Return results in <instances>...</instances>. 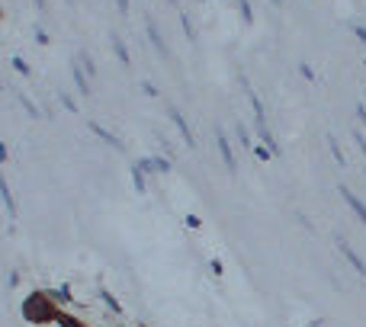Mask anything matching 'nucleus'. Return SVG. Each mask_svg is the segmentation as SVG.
<instances>
[{
  "mask_svg": "<svg viewBox=\"0 0 366 327\" xmlns=\"http://www.w3.org/2000/svg\"><path fill=\"white\" fill-rule=\"evenodd\" d=\"M100 299H103V305H106V308L113 311V315H122V308H119V302H116V299H113V295H109V292H100Z\"/></svg>",
  "mask_w": 366,
  "mask_h": 327,
  "instance_id": "nucleus-13",
  "label": "nucleus"
},
{
  "mask_svg": "<svg viewBox=\"0 0 366 327\" xmlns=\"http://www.w3.org/2000/svg\"><path fill=\"white\" fill-rule=\"evenodd\" d=\"M353 33H357V35H360V42L366 45V29H363V26H357V29H353Z\"/></svg>",
  "mask_w": 366,
  "mask_h": 327,
  "instance_id": "nucleus-30",
  "label": "nucleus"
},
{
  "mask_svg": "<svg viewBox=\"0 0 366 327\" xmlns=\"http://www.w3.org/2000/svg\"><path fill=\"white\" fill-rule=\"evenodd\" d=\"M167 116H170V122L177 126V132H180V138H183V142H186V144L193 148V144H196V138H193V132H190V126H186V119H183V112H180V109H177V106H170V109H167Z\"/></svg>",
  "mask_w": 366,
  "mask_h": 327,
  "instance_id": "nucleus-2",
  "label": "nucleus"
},
{
  "mask_svg": "<svg viewBox=\"0 0 366 327\" xmlns=\"http://www.w3.org/2000/svg\"><path fill=\"white\" fill-rule=\"evenodd\" d=\"M132 183H135V190H138V193H145V190H148V183H145V174L138 170V164L132 167Z\"/></svg>",
  "mask_w": 366,
  "mask_h": 327,
  "instance_id": "nucleus-12",
  "label": "nucleus"
},
{
  "mask_svg": "<svg viewBox=\"0 0 366 327\" xmlns=\"http://www.w3.org/2000/svg\"><path fill=\"white\" fill-rule=\"evenodd\" d=\"M145 87V93H148V97H158V87L154 84H142Z\"/></svg>",
  "mask_w": 366,
  "mask_h": 327,
  "instance_id": "nucleus-28",
  "label": "nucleus"
},
{
  "mask_svg": "<svg viewBox=\"0 0 366 327\" xmlns=\"http://www.w3.org/2000/svg\"><path fill=\"white\" fill-rule=\"evenodd\" d=\"M35 10H45V0H35Z\"/></svg>",
  "mask_w": 366,
  "mask_h": 327,
  "instance_id": "nucleus-32",
  "label": "nucleus"
},
{
  "mask_svg": "<svg viewBox=\"0 0 366 327\" xmlns=\"http://www.w3.org/2000/svg\"><path fill=\"white\" fill-rule=\"evenodd\" d=\"M13 67H17V71H19L23 77H29V65H26L23 58H13Z\"/></svg>",
  "mask_w": 366,
  "mask_h": 327,
  "instance_id": "nucleus-22",
  "label": "nucleus"
},
{
  "mask_svg": "<svg viewBox=\"0 0 366 327\" xmlns=\"http://www.w3.org/2000/svg\"><path fill=\"white\" fill-rule=\"evenodd\" d=\"M328 148H331L334 160H337V164H341V167H347V158H344V151H341V144H337V138H334V135H328Z\"/></svg>",
  "mask_w": 366,
  "mask_h": 327,
  "instance_id": "nucleus-11",
  "label": "nucleus"
},
{
  "mask_svg": "<svg viewBox=\"0 0 366 327\" xmlns=\"http://www.w3.org/2000/svg\"><path fill=\"white\" fill-rule=\"evenodd\" d=\"M341 196H344V202H347L350 209H353V215H357L360 221H363V225H366V202H363V199H357V196L350 193L347 186H341Z\"/></svg>",
  "mask_w": 366,
  "mask_h": 327,
  "instance_id": "nucleus-5",
  "label": "nucleus"
},
{
  "mask_svg": "<svg viewBox=\"0 0 366 327\" xmlns=\"http://www.w3.org/2000/svg\"><path fill=\"white\" fill-rule=\"evenodd\" d=\"M167 3H170V7H177V0H167Z\"/></svg>",
  "mask_w": 366,
  "mask_h": 327,
  "instance_id": "nucleus-33",
  "label": "nucleus"
},
{
  "mask_svg": "<svg viewBox=\"0 0 366 327\" xmlns=\"http://www.w3.org/2000/svg\"><path fill=\"white\" fill-rule=\"evenodd\" d=\"M0 17H3V13H0Z\"/></svg>",
  "mask_w": 366,
  "mask_h": 327,
  "instance_id": "nucleus-35",
  "label": "nucleus"
},
{
  "mask_svg": "<svg viewBox=\"0 0 366 327\" xmlns=\"http://www.w3.org/2000/svg\"><path fill=\"white\" fill-rule=\"evenodd\" d=\"M353 142H357V148H360V151H363V158H366V135L353 132Z\"/></svg>",
  "mask_w": 366,
  "mask_h": 327,
  "instance_id": "nucleus-24",
  "label": "nucleus"
},
{
  "mask_svg": "<svg viewBox=\"0 0 366 327\" xmlns=\"http://www.w3.org/2000/svg\"><path fill=\"white\" fill-rule=\"evenodd\" d=\"M77 61H81V65H83V67H87V74H90V77H93V74H97V65H93V61H90V58H87V55H81V58H77Z\"/></svg>",
  "mask_w": 366,
  "mask_h": 327,
  "instance_id": "nucleus-21",
  "label": "nucleus"
},
{
  "mask_svg": "<svg viewBox=\"0 0 366 327\" xmlns=\"http://www.w3.org/2000/svg\"><path fill=\"white\" fill-rule=\"evenodd\" d=\"M254 154H257L260 160H270V158H273V151H270L266 144H257V148H254Z\"/></svg>",
  "mask_w": 366,
  "mask_h": 327,
  "instance_id": "nucleus-19",
  "label": "nucleus"
},
{
  "mask_svg": "<svg viewBox=\"0 0 366 327\" xmlns=\"http://www.w3.org/2000/svg\"><path fill=\"white\" fill-rule=\"evenodd\" d=\"M337 251L344 253V257H347V263L353 269H357L360 276H366V263H363V257H357V251H353V247H350L347 241H344V237H337Z\"/></svg>",
  "mask_w": 366,
  "mask_h": 327,
  "instance_id": "nucleus-3",
  "label": "nucleus"
},
{
  "mask_svg": "<svg viewBox=\"0 0 366 327\" xmlns=\"http://www.w3.org/2000/svg\"><path fill=\"white\" fill-rule=\"evenodd\" d=\"M238 138H241V144H250V138H248V128L238 122Z\"/></svg>",
  "mask_w": 366,
  "mask_h": 327,
  "instance_id": "nucleus-26",
  "label": "nucleus"
},
{
  "mask_svg": "<svg viewBox=\"0 0 366 327\" xmlns=\"http://www.w3.org/2000/svg\"><path fill=\"white\" fill-rule=\"evenodd\" d=\"M71 77H74V87H77V93H90V84H87V77H83V71H81V65H74L71 67Z\"/></svg>",
  "mask_w": 366,
  "mask_h": 327,
  "instance_id": "nucleus-9",
  "label": "nucleus"
},
{
  "mask_svg": "<svg viewBox=\"0 0 366 327\" xmlns=\"http://www.w3.org/2000/svg\"><path fill=\"white\" fill-rule=\"evenodd\" d=\"M61 106H65L67 112H77V103L71 100V97H67V93H61Z\"/></svg>",
  "mask_w": 366,
  "mask_h": 327,
  "instance_id": "nucleus-20",
  "label": "nucleus"
},
{
  "mask_svg": "<svg viewBox=\"0 0 366 327\" xmlns=\"http://www.w3.org/2000/svg\"><path fill=\"white\" fill-rule=\"evenodd\" d=\"M180 23H183V33H186V39H196V29H193V23H190V17H180Z\"/></svg>",
  "mask_w": 366,
  "mask_h": 327,
  "instance_id": "nucleus-16",
  "label": "nucleus"
},
{
  "mask_svg": "<svg viewBox=\"0 0 366 327\" xmlns=\"http://www.w3.org/2000/svg\"><path fill=\"white\" fill-rule=\"evenodd\" d=\"M58 324H61V327H83L81 321H74L71 315H58Z\"/></svg>",
  "mask_w": 366,
  "mask_h": 327,
  "instance_id": "nucleus-18",
  "label": "nucleus"
},
{
  "mask_svg": "<svg viewBox=\"0 0 366 327\" xmlns=\"http://www.w3.org/2000/svg\"><path fill=\"white\" fill-rule=\"evenodd\" d=\"M51 299H55V302H71V292H67L65 285H61V289H51Z\"/></svg>",
  "mask_w": 366,
  "mask_h": 327,
  "instance_id": "nucleus-15",
  "label": "nucleus"
},
{
  "mask_svg": "<svg viewBox=\"0 0 366 327\" xmlns=\"http://www.w3.org/2000/svg\"><path fill=\"white\" fill-rule=\"evenodd\" d=\"M0 199H3L10 215H17V202H13V193H10V183H7V176L3 174H0Z\"/></svg>",
  "mask_w": 366,
  "mask_h": 327,
  "instance_id": "nucleus-8",
  "label": "nucleus"
},
{
  "mask_svg": "<svg viewBox=\"0 0 366 327\" xmlns=\"http://www.w3.org/2000/svg\"><path fill=\"white\" fill-rule=\"evenodd\" d=\"M109 42H113V49H116V55H119V61H122V65H125V67L132 65V58H129V49H125V42H122V39H119V35H116V33H113V39H109Z\"/></svg>",
  "mask_w": 366,
  "mask_h": 327,
  "instance_id": "nucleus-10",
  "label": "nucleus"
},
{
  "mask_svg": "<svg viewBox=\"0 0 366 327\" xmlns=\"http://www.w3.org/2000/svg\"><path fill=\"white\" fill-rule=\"evenodd\" d=\"M148 39H151V45H154V49L164 55V58L170 55V51H167V45H164V35H161V29L154 26V19H148Z\"/></svg>",
  "mask_w": 366,
  "mask_h": 327,
  "instance_id": "nucleus-7",
  "label": "nucleus"
},
{
  "mask_svg": "<svg viewBox=\"0 0 366 327\" xmlns=\"http://www.w3.org/2000/svg\"><path fill=\"white\" fill-rule=\"evenodd\" d=\"M58 302L51 299L49 292H33L26 295L23 302V318L29 321V324H49V321H58Z\"/></svg>",
  "mask_w": 366,
  "mask_h": 327,
  "instance_id": "nucleus-1",
  "label": "nucleus"
},
{
  "mask_svg": "<svg viewBox=\"0 0 366 327\" xmlns=\"http://www.w3.org/2000/svg\"><path fill=\"white\" fill-rule=\"evenodd\" d=\"M216 144H218V154H222V164H225V167H228V170L234 174V167H238V164H234L232 144H228V138H225V132H222V128H216Z\"/></svg>",
  "mask_w": 366,
  "mask_h": 327,
  "instance_id": "nucleus-4",
  "label": "nucleus"
},
{
  "mask_svg": "<svg viewBox=\"0 0 366 327\" xmlns=\"http://www.w3.org/2000/svg\"><path fill=\"white\" fill-rule=\"evenodd\" d=\"M299 71H302V77H305V81H312V77H315V74H312V67H308V65H299Z\"/></svg>",
  "mask_w": 366,
  "mask_h": 327,
  "instance_id": "nucleus-27",
  "label": "nucleus"
},
{
  "mask_svg": "<svg viewBox=\"0 0 366 327\" xmlns=\"http://www.w3.org/2000/svg\"><path fill=\"white\" fill-rule=\"evenodd\" d=\"M3 160H7V144L0 142V164H3Z\"/></svg>",
  "mask_w": 366,
  "mask_h": 327,
  "instance_id": "nucleus-31",
  "label": "nucleus"
},
{
  "mask_svg": "<svg viewBox=\"0 0 366 327\" xmlns=\"http://www.w3.org/2000/svg\"><path fill=\"white\" fill-rule=\"evenodd\" d=\"M151 164H154V174H170V160L167 158H151Z\"/></svg>",
  "mask_w": 366,
  "mask_h": 327,
  "instance_id": "nucleus-14",
  "label": "nucleus"
},
{
  "mask_svg": "<svg viewBox=\"0 0 366 327\" xmlns=\"http://www.w3.org/2000/svg\"><path fill=\"white\" fill-rule=\"evenodd\" d=\"M35 42H39V45H49V35H45V29H42V26H35Z\"/></svg>",
  "mask_w": 366,
  "mask_h": 327,
  "instance_id": "nucleus-23",
  "label": "nucleus"
},
{
  "mask_svg": "<svg viewBox=\"0 0 366 327\" xmlns=\"http://www.w3.org/2000/svg\"><path fill=\"white\" fill-rule=\"evenodd\" d=\"M116 7H119V13H129V0H116Z\"/></svg>",
  "mask_w": 366,
  "mask_h": 327,
  "instance_id": "nucleus-29",
  "label": "nucleus"
},
{
  "mask_svg": "<svg viewBox=\"0 0 366 327\" xmlns=\"http://www.w3.org/2000/svg\"><path fill=\"white\" fill-rule=\"evenodd\" d=\"M238 7H241L244 23H254V13H250V3H248V0H238Z\"/></svg>",
  "mask_w": 366,
  "mask_h": 327,
  "instance_id": "nucleus-17",
  "label": "nucleus"
},
{
  "mask_svg": "<svg viewBox=\"0 0 366 327\" xmlns=\"http://www.w3.org/2000/svg\"><path fill=\"white\" fill-rule=\"evenodd\" d=\"M19 103H23V109H26V112H29V116H39V109H35L33 103L26 100V97H19Z\"/></svg>",
  "mask_w": 366,
  "mask_h": 327,
  "instance_id": "nucleus-25",
  "label": "nucleus"
},
{
  "mask_svg": "<svg viewBox=\"0 0 366 327\" xmlns=\"http://www.w3.org/2000/svg\"><path fill=\"white\" fill-rule=\"evenodd\" d=\"M87 128H90V132H97V135H100V138L109 144V148H116V151H125V144L119 142V138H116V135H113V132H109V128H103L100 122H87Z\"/></svg>",
  "mask_w": 366,
  "mask_h": 327,
  "instance_id": "nucleus-6",
  "label": "nucleus"
},
{
  "mask_svg": "<svg viewBox=\"0 0 366 327\" xmlns=\"http://www.w3.org/2000/svg\"><path fill=\"white\" fill-rule=\"evenodd\" d=\"M67 3H74V0H67Z\"/></svg>",
  "mask_w": 366,
  "mask_h": 327,
  "instance_id": "nucleus-34",
  "label": "nucleus"
}]
</instances>
